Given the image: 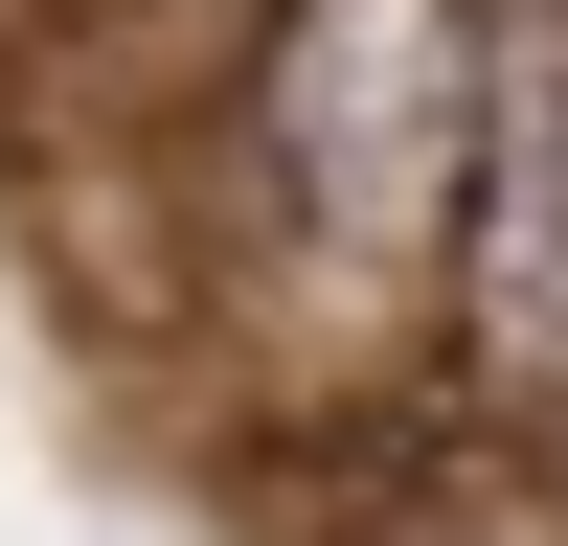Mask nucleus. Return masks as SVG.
Here are the masks:
<instances>
[{
	"instance_id": "f03ea898",
	"label": "nucleus",
	"mask_w": 568,
	"mask_h": 546,
	"mask_svg": "<svg viewBox=\"0 0 568 546\" xmlns=\"http://www.w3.org/2000/svg\"><path fill=\"white\" fill-rule=\"evenodd\" d=\"M478 342L568 364V46H500V136H478Z\"/></svg>"
},
{
	"instance_id": "f257e3e1",
	"label": "nucleus",
	"mask_w": 568,
	"mask_h": 546,
	"mask_svg": "<svg viewBox=\"0 0 568 546\" xmlns=\"http://www.w3.org/2000/svg\"><path fill=\"white\" fill-rule=\"evenodd\" d=\"M251 136H273V182H296L318 251H409V228L478 205L500 46H478V0H296V23H273Z\"/></svg>"
}]
</instances>
